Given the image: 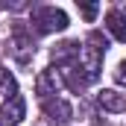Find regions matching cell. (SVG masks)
<instances>
[{
	"label": "cell",
	"mask_w": 126,
	"mask_h": 126,
	"mask_svg": "<svg viewBox=\"0 0 126 126\" xmlns=\"http://www.w3.org/2000/svg\"><path fill=\"white\" fill-rule=\"evenodd\" d=\"M106 38L100 32H88L85 44H82V53H79V73L85 79V85H91L100 79V70H103V53H106Z\"/></svg>",
	"instance_id": "1"
},
{
	"label": "cell",
	"mask_w": 126,
	"mask_h": 126,
	"mask_svg": "<svg viewBox=\"0 0 126 126\" xmlns=\"http://www.w3.org/2000/svg\"><path fill=\"white\" fill-rule=\"evenodd\" d=\"M32 30L38 35H50V32H62L67 30V15L56 6H41L32 12Z\"/></svg>",
	"instance_id": "2"
},
{
	"label": "cell",
	"mask_w": 126,
	"mask_h": 126,
	"mask_svg": "<svg viewBox=\"0 0 126 126\" xmlns=\"http://www.w3.org/2000/svg\"><path fill=\"white\" fill-rule=\"evenodd\" d=\"M62 88H64V76H62L59 67H44L38 73V79H35V94L41 97V103L44 100H53Z\"/></svg>",
	"instance_id": "3"
},
{
	"label": "cell",
	"mask_w": 126,
	"mask_h": 126,
	"mask_svg": "<svg viewBox=\"0 0 126 126\" xmlns=\"http://www.w3.org/2000/svg\"><path fill=\"white\" fill-rule=\"evenodd\" d=\"M41 111H44V117H47L50 123H56V126H64V123L73 120V109H70V103L62 100V97L44 100V103H41Z\"/></svg>",
	"instance_id": "4"
},
{
	"label": "cell",
	"mask_w": 126,
	"mask_h": 126,
	"mask_svg": "<svg viewBox=\"0 0 126 126\" xmlns=\"http://www.w3.org/2000/svg\"><path fill=\"white\" fill-rule=\"evenodd\" d=\"M79 53H82L79 41H62V44H56V47H53V62H56L59 70L79 67Z\"/></svg>",
	"instance_id": "5"
},
{
	"label": "cell",
	"mask_w": 126,
	"mask_h": 126,
	"mask_svg": "<svg viewBox=\"0 0 126 126\" xmlns=\"http://www.w3.org/2000/svg\"><path fill=\"white\" fill-rule=\"evenodd\" d=\"M12 44H15L18 62H30V56L35 53V41H32V32L27 30V24H15L12 27Z\"/></svg>",
	"instance_id": "6"
},
{
	"label": "cell",
	"mask_w": 126,
	"mask_h": 126,
	"mask_svg": "<svg viewBox=\"0 0 126 126\" xmlns=\"http://www.w3.org/2000/svg\"><path fill=\"white\" fill-rule=\"evenodd\" d=\"M24 114H27V103H24V97H12V100H6V106H3V111H0V123L3 126H18L24 120Z\"/></svg>",
	"instance_id": "7"
},
{
	"label": "cell",
	"mask_w": 126,
	"mask_h": 126,
	"mask_svg": "<svg viewBox=\"0 0 126 126\" xmlns=\"http://www.w3.org/2000/svg\"><path fill=\"white\" fill-rule=\"evenodd\" d=\"M97 103H100V109H103V111L117 114V111H123V109H126V94H117V91L103 88V91L97 94Z\"/></svg>",
	"instance_id": "8"
},
{
	"label": "cell",
	"mask_w": 126,
	"mask_h": 126,
	"mask_svg": "<svg viewBox=\"0 0 126 126\" xmlns=\"http://www.w3.org/2000/svg\"><path fill=\"white\" fill-rule=\"evenodd\" d=\"M106 27H109V32L114 35V41H126V15L120 12V9H109Z\"/></svg>",
	"instance_id": "9"
},
{
	"label": "cell",
	"mask_w": 126,
	"mask_h": 126,
	"mask_svg": "<svg viewBox=\"0 0 126 126\" xmlns=\"http://www.w3.org/2000/svg\"><path fill=\"white\" fill-rule=\"evenodd\" d=\"M0 94L6 97V100H12V97H18V79L6 70V67H0Z\"/></svg>",
	"instance_id": "10"
},
{
	"label": "cell",
	"mask_w": 126,
	"mask_h": 126,
	"mask_svg": "<svg viewBox=\"0 0 126 126\" xmlns=\"http://www.w3.org/2000/svg\"><path fill=\"white\" fill-rule=\"evenodd\" d=\"M79 12H82L85 21H94L97 18V3H79Z\"/></svg>",
	"instance_id": "11"
},
{
	"label": "cell",
	"mask_w": 126,
	"mask_h": 126,
	"mask_svg": "<svg viewBox=\"0 0 126 126\" xmlns=\"http://www.w3.org/2000/svg\"><path fill=\"white\" fill-rule=\"evenodd\" d=\"M114 79H117V85H123V88H126V62L117 64V70H114Z\"/></svg>",
	"instance_id": "12"
},
{
	"label": "cell",
	"mask_w": 126,
	"mask_h": 126,
	"mask_svg": "<svg viewBox=\"0 0 126 126\" xmlns=\"http://www.w3.org/2000/svg\"><path fill=\"white\" fill-rule=\"evenodd\" d=\"M0 126H3V123H0Z\"/></svg>",
	"instance_id": "13"
}]
</instances>
